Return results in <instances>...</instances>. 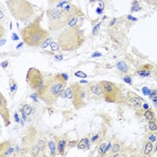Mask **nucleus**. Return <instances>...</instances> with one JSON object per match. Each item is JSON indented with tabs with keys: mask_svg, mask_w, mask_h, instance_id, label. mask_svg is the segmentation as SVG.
I'll return each instance as SVG.
<instances>
[{
	"mask_svg": "<svg viewBox=\"0 0 157 157\" xmlns=\"http://www.w3.org/2000/svg\"><path fill=\"white\" fill-rule=\"evenodd\" d=\"M41 17L35 18L28 25L20 30V34L23 42L30 47H41L50 38V32L41 25Z\"/></svg>",
	"mask_w": 157,
	"mask_h": 157,
	"instance_id": "f257e3e1",
	"label": "nucleus"
},
{
	"mask_svg": "<svg viewBox=\"0 0 157 157\" xmlns=\"http://www.w3.org/2000/svg\"><path fill=\"white\" fill-rule=\"evenodd\" d=\"M66 81L63 75L60 74L50 77L38 91L39 98L49 106L54 104L65 88Z\"/></svg>",
	"mask_w": 157,
	"mask_h": 157,
	"instance_id": "f03ea898",
	"label": "nucleus"
},
{
	"mask_svg": "<svg viewBox=\"0 0 157 157\" xmlns=\"http://www.w3.org/2000/svg\"><path fill=\"white\" fill-rule=\"evenodd\" d=\"M85 41L84 32L76 26H67L58 37V47L63 51H75Z\"/></svg>",
	"mask_w": 157,
	"mask_h": 157,
	"instance_id": "7ed1b4c3",
	"label": "nucleus"
},
{
	"mask_svg": "<svg viewBox=\"0 0 157 157\" xmlns=\"http://www.w3.org/2000/svg\"><path fill=\"white\" fill-rule=\"evenodd\" d=\"M6 5L12 15L21 22L29 20L34 14L33 5L26 0H7Z\"/></svg>",
	"mask_w": 157,
	"mask_h": 157,
	"instance_id": "20e7f679",
	"label": "nucleus"
},
{
	"mask_svg": "<svg viewBox=\"0 0 157 157\" xmlns=\"http://www.w3.org/2000/svg\"><path fill=\"white\" fill-rule=\"evenodd\" d=\"M47 16L49 20V29L52 32L65 29L68 24L69 16L63 9L56 7L49 8L47 10Z\"/></svg>",
	"mask_w": 157,
	"mask_h": 157,
	"instance_id": "39448f33",
	"label": "nucleus"
},
{
	"mask_svg": "<svg viewBox=\"0 0 157 157\" xmlns=\"http://www.w3.org/2000/svg\"><path fill=\"white\" fill-rule=\"evenodd\" d=\"M72 90V96L71 100L73 105L76 109H82L85 106V98L87 96L85 87H83L78 83H74L70 85Z\"/></svg>",
	"mask_w": 157,
	"mask_h": 157,
	"instance_id": "423d86ee",
	"label": "nucleus"
},
{
	"mask_svg": "<svg viewBox=\"0 0 157 157\" xmlns=\"http://www.w3.org/2000/svg\"><path fill=\"white\" fill-rule=\"evenodd\" d=\"M103 90V97L106 101L109 103H118L121 99V93H120L119 88L115 85L113 83L103 81L100 83Z\"/></svg>",
	"mask_w": 157,
	"mask_h": 157,
	"instance_id": "0eeeda50",
	"label": "nucleus"
},
{
	"mask_svg": "<svg viewBox=\"0 0 157 157\" xmlns=\"http://www.w3.org/2000/svg\"><path fill=\"white\" fill-rule=\"evenodd\" d=\"M26 82H27L29 87L33 91L40 90L43 85V78L41 71L35 67H31L27 72L26 75Z\"/></svg>",
	"mask_w": 157,
	"mask_h": 157,
	"instance_id": "6e6552de",
	"label": "nucleus"
},
{
	"mask_svg": "<svg viewBox=\"0 0 157 157\" xmlns=\"http://www.w3.org/2000/svg\"><path fill=\"white\" fill-rule=\"evenodd\" d=\"M85 89L87 93L92 97L100 98L103 96V90L100 83H89L85 86Z\"/></svg>",
	"mask_w": 157,
	"mask_h": 157,
	"instance_id": "1a4fd4ad",
	"label": "nucleus"
},
{
	"mask_svg": "<svg viewBox=\"0 0 157 157\" xmlns=\"http://www.w3.org/2000/svg\"><path fill=\"white\" fill-rule=\"evenodd\" d=\"M0 114H1L2 119L5 121V126H8L10 124V115H9V111L7 108L6 101L4 98L3 94H1V101H0Z\"/></svg>",
	"mask_w": 157,
	"mask_h": 157,
	"instance_id": "9d476101",
	"label": "nucleus"
},
{
	"mask_svg": "<svg viewBox=\"0 0 157 157\" xmlns=\"http://www.w3.org/2000/svg\"><path fill=\"white\" fill-rule=\"evenodd\" d=\"M62 9L67 13V14L69 16V18L72 17V16H83L84 15V13L82 12V10H81L78 6L74 5L69 3L67 4Z\"/></svg>",
	"mask_w": 157,
	"mask_h": 157,
	"instance_id": "9b49d317",
	"label": "nucleus"
},
{
	"mask_svg": "<svg viewBox=\"0 0 157 157\" xmlns=\"http://www.w3.org/2000/svg\"><path fill=\"white\" fill-rule=\"evenodd\" d=\"M128 103L137 109H138L142 107V100L138 96L132 94V92H129L128 95Z\"/></svg>",
	"mask_w": 157,
	"mask_h": 157,
	"instance_id": "f8f14e48",
	"label": "nucleus"
},
{
	"mask_svg": "<svg viewBox=\"0 0 157 157\" xmlns=\"http://www.w3.org/2000/svg\"><path fill=\"white\" fill-rule=\"evenodd\" d=\"M140 77H149L153 74V67L151 65H144L140 67L137 71Z\"/></svg>",
	"mask_w": 157,
	"mask_h": 157,
	"instance_id": "ddd939ff",
	"label": "nucleus"
},
{
	"mask_svg": "<svg viewBox=\"0 0 157 157\" xmlns=\"http://www.w3.org/2000/svg\"><path fill=\"white\" fill-rule=\"evenodd\" d=\"M153 150H154V145H153V142H151L148 140L145 145L144 154H145V155H149V154H151V153H152Z\"/></svg>",
	"mask_w": 157,
	"mask_h": 157,
	"instance_id": "4468645a",
	"label": "nucleus"
},
{
	"mask_svg": "<svg viewBox=\"0 0 157 157\" xmlns=\"http://www.w3.org/2000/svg\"><path fill=\"white\" fill-rule=\"evenodd\" d=\"M66 144H67V142L64 139H61L58 142V150L60 154H64L65 148H66Z\"/></svg>",
	"mask_w": 157,
	"mask_h": 157,
	"instance_id": "2eb2a0df",
	"label": "nucleus"
},
{
	"mask_svg": "<svg viewBox=\"0 0 157 157\" xmlns=\"http://www.w3.org/2000/svg\"><path fill=\"white\" fill-rule=\"evenodd\" d=\"M117 67L119 68L120 71H121L122 73H127L128 72V67L124 61H120L117 64Z\"/></svg>",
	"mask_w": 157,
	"mask_h": 157,
	"instance_id": "dca6fc26",
	"label": "nucleus"
},
{
	"mask_svg": "<svg viewBox=\"0 0 157 157\" xmlns=\"http://www.w3.org/2000/svg\"><path fill=\"white\" fill-rule=\"evenodd\" d=\"M144 115H145V119L147 120V121H150V120H154V113L153 112L151 109H147Z\"/></svg>",
	"mask_w": 157,
	"mask_h": 157,
	"instance_id": "f3484780",
	"label": "nucleus"
},
{
	"mask_svg": "<svg viewBox=\"0 0 157 157\" xmlns=\"http://www.w3.org/2000/svg\"><path fill=\"white\" fill-rule=\"evenodd\" d=\"M148 128H149V130L152 132L157 131V124L154 120H150V121H148Z\"/></svg>",
	"mask_w": 157,
	"mask_h": 157,
	"instance_id": "a211bd4d",
	"label": "nucleus"
},
{
	"mask_svg": "<svg viewBox=\"0 0 157 157\" xmlns=\"http://www.w3.org/2000/svg\"><path fill=\"white\" fill-rule=\"evenodd\" d=\"M87 145H88V139L87 138H84L78 143L77 147H78L79 149H84L86 146H87Z\"/></svg>",
	"mask_w": 157,
	"mask_h": 157,
	"instance_id": "6ab92c4d",
	"label": "nucleus"
},
{
	"mask_svg": "<svg viewBox=\"0 0 157 157\" xmlns=\"http://www.w3.org/2000/svg\"><path fill=\"white\" fill-rule=\"evenodd\" d=\"M78 18H79V16H72V17H70L67 26H71V27L75 26V25H76L77 21H78Z\"/></svg>",
	"mask_w": 157,
	"mask_h": 157,
	"instance_id": "aec40b11",
	"label": "nucleus"
},
{
	"mask_svg": "<svg viewBox=\"0 0 157 157\" xmlns=\"http://www.w3.org/2000/svg\"><path fill=\"white\" fill-rule=\"evenodd\" d=\"M107 151H108L107 144H105V143L101 144V145L100 146V148H99V154H104Z\"/></svg>",
	"mask_w": 157,
	"mask_h": 157,
	"instance_id": "412c9836",
	"label": "nucleus"
},
{
	"mask_svg": "<svg viewBox=\"0 0 157 157\" xmlns=\"http://www.w3.org/2000/svg\"><path fill=\"white\" fill-rule=\"evenodd\" d=\"M22 111H23V112L26 114V116L27 115H30L32 112V108L31 106H30L29 104H25L23 106V108H22Z\"/></svg>",
	"mask_w": 157,
	"mask_h": 157,
	"instance_id": "4be33fe9",
	"label": "nucleus"
},
{
	"mask_svg": "<svg viewBox=\"0 0 157 157\" xmlns=\"http://www.w3.org/2000/svg\"><path fill=\"white\" fill-rule=\"evenodd\" d=\"M120 151V144H114V145H113L112 148H111V153L114 154H116V153H119Z\"/></svg>",
	"mask_w": 157,
	"mask_h": 157,
	"instance_id": "5701e85b",
	"label": "nucleus"
},
{
	"mask_svg": "<svg viewBox=\"0 0 157 157\" xmlns=\"http://www.w3.org/2000/svg\"><path fill=\"white\" fill-rule=\"evenodd\" d=\"M140 6H139V4L137 1H134L133 2V5H132V8H131V11L132 12H135V11H139L140 10Z\"/></svg>",
	"mask_w": 157,
	"mask_h": 157,
	"instance_id": "b1692460",
	"label": "nucleus"
},
{
	"mask_svg": "<svg viewBox=\"0 0 157 157\" xmlns=\"http://www.w3.org/2000/svg\"><path fill=\"white\" fill-rule=\"evenodd\" d=\"M49 147H50V150L51 151V154H55V152H56V145L53 143L52 141L49 142Z\"/></svg>",
	"mask_w": 157,
	"mask_h": 157,
	"instance_id": "393cba45",
	"label": "nucleus"
},
{
	"mask_svg": "<svg viewBox=\"0 0 157 157\" xmlns=\"http://www.w3.org/2000/svg\"><path fill=\"white\" fill-rule=\"evenodd\" d=\"M72 1V0H49V3L50 5H55V4H58V3H62V2H69Z\"/></svg>",
	"mask_w": 157,
	"mask_h": 157,
	"instance_id": "a878e982",
	"label": "nucleus"
},
{
	"mask_svg": "<svg viewBox=\"0 0 157 157\" xmlns=\"http://www.w3.org/2000/svg\"><path fill=\"white\" fill-rule=\"evenodd\" d=\"M123 81L128 84H132V77L129 76V75H126V76L123 77Z\"/></svg>",
	"mask_w": 157,
	"mask_h": 157,
	"instance_id": "bb28decb",
	"label": "nucleus"
},
{
	"mask_svg": "<svg viewBox=\"0 0 157 157\" xmlns=\"http://www.w3.org/2000/svg\"><path fill=\"white\" fill-rule=\"evenodd\" d=\"M75 76H78V77H82V78H85L86 76H87V75L86 74H84V72H82V71H77V72H75Z\"/></svg>",
	"mask_w": 157,
	"mask_h": 157,
	"instance_id": "cd10ccee",
	"label": "nucleus"
},
{
	"mask_svg": "<svg viewBox=\"0 0 157 157\" xmlns=\"http://www.w3.org/2000/svg\"><path fill=\"white\" fill-rule=\"evenodd\" d=\"M157 139L156 136L154 135V134H150V135L148 136V140L151 142H155Z\"/></svg>",
	"mask_w": 157,
	"mask_h": 157,
	"instance_id": "c85d7f7f",
	"label": "nucleus"
},
{
	"mask_svg": "<svg viewBox=\"0 0 157 157\" xmlns=\"http://www.w3.org/2000/svg\"><path fill=\"white\" fill-rule=\"evenodd\" d=\"M101 22H100V23H98L96 26H94L93 30H92V33H93V35H96V34L98 33V30H99V28H100V26H101Z\"/></svg>",
	"mask_w": 157,
	"mask_h": 157,
	"instance_id": "c756f323",
	"label": "nucleus"
},
{
	"mask_svg": "<svg viewBox=\"0 0 157 157\" xmlns=\"http://www.w3.org/2000/svg\"><path fill=\"white\" fill-rule=\"evenodd\" d=\"M154 96H157V90H153L150 91V93H149V97L153 98Z\"/></svg>",
	"mask_w": 157,
	"mask_h": 157,
	"instance_id": "7c9ffc66",
	"label": "nucleus"
},
{
	"mask_svg": "<svg viewBox=\"0 0 157 157\" xmlns=\"http://www.w3.org/2000/svg\"><path fill=\"white\" fill-rule=\"evenodd\" d=\"M50 41H51V39H50V38H49V39L47 40V41H45V42L42 44V46H41V48H43V49H44V48H46V47L49 45V42H50Z\"/></svg>",
	"mask_w": 157,
	"mask_h": 157,
	"instance_id": "2f4dec72",
	"label": "nucleus"
},
{
	"mask_svg": "<svg viewBox=\"0 0 157 157\" xmlns=\"http://www.w3.org/2000/svg\"><path fill=\"white\" fill-rule=\"evenodd\" d=\"M143 92H144V94H145V95H146V94H149L150 93V89H149L148 87H144L143 88Z\"/></svg>",
	"mask_w": 157,
	"mask_h": 157,
	"instance_id": "473e14b6",
	"label": "nucleus"
},
{
	"mask_svg": "<svg viewBox=\"0 0 157 157\" xmlns=\"http://www.w3.org/2000/svg\"><path fill=\"white\" fill-rule=\"evenodd\" d=\"M15 89H16V84L14 82V84H13V81H11V91L14 92Z\"/></svg>",
	"mask_w": 157,
	"mask_h": 157,
	"instance_id": "72a5a7b5",
	"label": "nucleus"
},
{
	"mask_svg": "<svg viewBox=\"0 0 157 157\" xmlns=\"http://www.w3.org/2000/svg\"><path fill=\"white\" fill-rule=\"evenodd\" d=\"M152 101H153V103H154V105L157 107V96H154V97L152 98Z\"/></svg>",
	"mask_w": 157,
	"mask_h": 157,
	"instance_id": "f704fd0d",
	"label": "nucleus"
},
{
	"mask_svg": "<svg viewBox=\"0 0 157 157\" xmlns=\"http://www.w3.org/2000/svg\"><path fill=\"white\" fill-rule=\"evenodd\" d=\"M7 64H8V62H7V61H5V62H2V67H7Z\"/></svg>",
	"mask_w": 157,
	"mask_h": 157,
	"instance_id": "c9c22d12",
	"label": "nucleus"
},
{
	"mask_svg": "<svg viewBox=\"0 0 157 157\" xmlns=\"http://www.w3.org/2000/svg\"><path fill=\"white\" fill-rule=\"evenodd\" d=\"M128 18L129 19V20H132V21H137V18H134V17H132L131 15H128Z\"/></svg>",
	"mask_w": 157,
	"mask_h": 157,
	"instance_id": "e433bc0d",
	"label": "nucleus"
},
{
	"mask_svg": "<svg viewBox=\"0 0 157 157\" xmlns=\"http://www.w3.org/2000/svg\"><path fill=\"white\" fill-rule=\"evenodd\" d=\"M101 53H95V54H93V55H92V58H94V57H100V56H101Z\"/></svg>",
	"mask_w": 157,
	"mask_h": 157,
	"instance_id": "4c0bfd02",
	"label": "nucleus"
},
{
	"mask_svg": "<svg viewBox=\"0 0 157 157\" xmlns=\"http://www.w3.org/2000/svg\"><path fill=\"white\" fill-rule=\"evenodd\" d=\"M12 39H13V40H18L19 38H18V37H16V34H13Z\"/></svg>",
	"mask_w": 157,
	"mask_h": 157,
	"instance_id": "58836bf2",
	"label": "nucleus"
},
{
	"mask_svg": "<svg viewBox=\"0 0 157 157\" xmlns=\"http://www.w3.org/2000/svg\"><path fill=\"white\" fill-rule=\"evenodd\" d=\"M56 59H58V60H61V59H62V56H61V55H60V56H58V57L56 56Z\"/></svg>",
	"mask_w": 157,
	"mask_h": 157,
	"instance_id": "ea45409f",
	"label": "nucleus"
},
{
	"mask_svg": "<svg viewBox=\"0 0 157 157\" xmlns=\"http://www.w3.org/2000/svg\"><path fill=\"white\" fill-rule=\"evenodd\" d=\"M14 117H15L16 122H19V119H18V116H17V114H16V113H15V115H14Z\"/></svg>",
	"mask_w": 157,
	"mask_h": 157,
	"instance_id": "a19ab883",
	"label": "nucleus"
},
{
	"mask_svg": "<svg viewBox=\"0 0 157 157\" xmlns=\"http://www.w3.org/2000/svg\"><path fill=\"white\" fill-rule=\"evenodd\" d=\"M144 107H145V108H144L145 109H148V105H147V104H144Z\"/></svg>",
	"mask_w": 157,
	"mask_h": 157,
	"instance_id": "79ce46f5",
	"label": "nucleus"
},
{
	"mask_svg": "<svg viewBox=\"0 0 157 157\" xmlns=\"http://www.w3.org/2000/svg\"><path fill=\"white\" fill-rule=\"evenodd\" d=\"M6 41V40H3V39H1V45H4V42Z\"/></svg>",
	"mask_w": 157,
	"mask_h": 157,
	"instance_id": "37998d69",
	"label": "nucleus"
},
{
	"mask_svg": "<svg viewBox=\"0 0 157 157\" xmlns=\"http://www.w3.org/2000/svg\"><path fill=\"white\" fill-rule=\"evenodd\" d=\"M153 151H154V153H155L156 151H157V143H156V145H155V148H154V150H153Z\"/></svg>",
	"mask_w": 157,
	"mask_h": 157,
	"instance_id": "c03bdc74",
	"label": "nucleus"
}]
</instances>
